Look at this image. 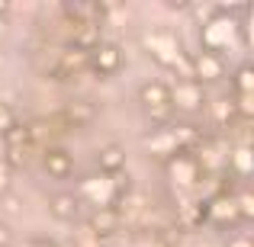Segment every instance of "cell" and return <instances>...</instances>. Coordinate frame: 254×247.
<instances>
[{
    "label": "cell",
    "instance_id": "cell-1",
    "mask_svg": "<svg viewBox=\"0 0 254 247\" xmlns=\"http://www.w3.org/2000/svg\"><path fill=\"white\" fill-rule=\"evenodd\" d=\"M238 29H242V26H238L229 13H216V16L203 26V49L209 51V55L222 58V51H229V49L238 45Z\"/></svg>",
    "mask_w": 254,
    "mask_h": 247
},
{
    "label": "cell",
    "instance_id": "cell-2",
    "mask_svg": "<svg viewBox=\"0 0 254 247\" xmlns=\"http://www.w3.org/2000/svg\"><path fill=\"white\" fill-rule=\"evenodd\" d=\"M129 193V180H110V177H93L81 183V196L90 199V205L97 209H119V202Z\"/></svg>",
    "mask_w": 254,
    "mask_h": 247
},
{
    "label": "cell",
    "instance_id": "cell-3",
    "mask_svg": "<svg viewBox=\"0 0 254 247\" xmlns=\"http://www.w3.org/2000/svg\"><path fill=\"white\" fill-rule=\"evenodd\" d=\"M142 45L148 49V55L155 58L158 64H164V68H174V64L184 58L180 39L174 36V32H145V36H142Z\"/></svg>",
    "mask_w": 254,
    "mask_h": 247
},
{
    "label": "cell",
    "instance_id": "cell-4",
    "mask_svg": "<svg viewBox=\"0 0 254 247\" xmlns=\"http://www.w3.org/2000/svg\"><path fill=\"white\" fill-rule=\"evenodd\" d=\"M138 99H142L145 112H148L155 122H168V119H171L168 84H161V81H148V84H142V90H138Z\"/></svg>",
    "mask_w": 254,
    "mask_h": 247
},
{
    "label": "cell",
    "instance_id": "cell-5",
    "mask_svg": "<svg viewBox=\"0 0 254 247\" xmlns=\"http://www.w3.org/2000/svg\"><path fill=\"white\" fill-rule=\"evenodd\" d=\"M168 97H171V109L177 106L184 112H196L206 103L203 84H196V81H177L174 87H168Z\"/></svg>",
    "mask_w": 254,
    "mask_h": 247
},
{
    "label": "cell",
    "instance_id": "cell-6",
    "mask_svg": "<svg viewBox=\"0 0 254 247\" xmlns=\"http://www.w3.org/2000/svg\"><path fill=\"white\" fill-rule=\"evenodd\" d=\"M168 173H171V180H174L177 186H196V180H199L196 157H193V154H187V151L174 154L171 161H168Z\"/></svg>",
    "mask_w": 254,
    "mask_h": 247
},
{
    "label": "cell",
    "instance_id": "cell-7",
    "mask_svg": "<svg viewBox=\"0 0 254 247\" xmlns=\"http://www.w3.org/2000/svg\"><path fill=\"white\" fill-rule=\"evenodd\" d=\"M190 68H193V81H196V84L225 77V61L219 55H209V51H199V55L190 61Z\"/></svg>",
    "mask_w": 254,
    "mask_h": 247
},
{
    "label": "cell",
    "instance_id": "cell-8",
    "mask_svg": "<svg viewBox=\"0 0 254 247\" xmlns=\"http://www.w3.org/2000/svg\"><path fill=\"white\" fill-rule=\"evenodd\" d=\"M119 222H123L119 209H93V215L87 218V228H90L93 238H106L119 228Z\"/></svg>",
    "mask_w": 254,
    "mask_h": 247
},
{
    "label": "cell",
    "instance_id": "cell-9",
    "mask_svg": "<svg viewBox=\"0 0 254 247\" xmlns=\"http://www.w3.org/2000/svg\"><path fill=\"white\" fill-rule=\"evenodd\" d=\"M206 218L209 222H216V225H232V222H238V209H235V199H229V196H216V199H209L206 202Z\"/></svg>",
    "mask_w": 254,
    "mask_h": 247
},
{
    "label": "cell",
    "instance_id": "cell-10",
    "mask_svg": "<svg viewBox=\"0 0 254 247\" xmlns=\"http://www.w3.org/2000/svg\"><path fill=\"white\" fill-rule=\"evenodd\" d=\"M145 148H151L155 154H161V157L180 154V142H177V135H174V129H158L155 135L145 138Z\"/></svg>",
    "mask_w": 254,
    "mask_h": 247
},
{
    "label": "cell",
    "instance_id": "cell-11",
    "mask_svg": "<svg viewBox=\"0 0 254 247\" xmlns=\"http://www.w3.org/2000/svg\"><path fill=\"white\" fill-rule=\"evenodd\" d=\"M77 209H81V199H77L74 193H58V196H52V202H49V212L58 218V222H74Z\"/></svg>",
    "mask_w": 254,
    "mask_h": 247
},
{
    "label": "cell",
    "instance_id": "cell-12",
    "mask_svg": "<svg viewBox=\"0 0 254 247\" xmlns=\"http://www.w3.org/2000/svg\"><path fill=\"white\" fill-rule=\"evenodd\" d=\"M97 55H93V68L100 71V74H116L119 68H123V51L116 49V45H97Z\"/></svg>",
    "mask_w": 254,
    "mask_h": 247
},
{
    "label": "cell",
    "instance_id": "cell-13",
    "mask_svg": "<svg viewBox=\"0 0 254 247\" xmlns=\"http://www.w3.org/2000/svg\"><path fill=\"white\" fill-rule=\"evenodd\" d=\"M100 45V23H93V19H81V23L74 26V49L77 51H93Z\"/></svg>",
    "mask_w": 254,
    "mask_h": 247
},
{
    "label": "cell",
    "instance_id": "cell-14",
    "mask_svg": "<svg viewBox=\"0 0 254 247\" xmlns=\"http://www.w3.org/2000/svg\"><path fill=\"white\" fill-rule=\"evenodd\" d=\"M45 170L55 180H68L71 170H74V161H71L68 151H45Z\"/></svg>",
    "mask_w": 254,
    "mask_h": 247
},
{
    "label": "cell",
    "instance_id": "cell-15",
    "mask_svg": "<svg viewBox=\"0 0 254 247\" xmlns=\"http://www.w3.org/2000/svg\"><path fill=\"white\" fill-rule=\"evenodd\" d=\"M97 164H100V170H103L106 177H113V173H119L126 167V151L119 148V145H106V148H100Z\"/></svg>",
    "mask_w": 254,
    "mask_h": 247
},
{
    "label": "cell",
    "instance_id": "cell-16",
    "mask_svg": "<svg viewBox=\"0 0 254 247\" xmlns=\"http://www.w3.org/2000/svg\"><path fill=\"white\" fill-rule=\"evenodd\" d=\"M209 112H212V119H216L222 129H229V122L235 119V106H232V97H219V99H212V103H209Z\"/></svg>",
    "mask_w": 254,
    "mask_h": 247
},
{
    "label": "cell",
    "instance_id": "cell-17",
    "mask_svg": "<svg viewBox=\"0 0 254 247\" xmlns=\"http://www.w3.org/2000/svg\"><path fill=\"white\" fill-rule=\"evenodd\" d=\"M29 138H32V132L26 129V125H10V129L3 132V145L6 148H26V145H29Z\"/></svg>",
    "mask_w": 254,
    "mask_h": 247
},
{
    "label": "cell",
    "instance_id": "cell-18",
    "mask_svg": "<svg viewBox=\"0 0 254 247\" xmlns=\"http://www.w3.org/2000/svg\"><path fill=\"white\" fill-rule=\"evenodd\" d=\"M229 164L238 170V177H242V180H248L251 177V148H235L229 154Z\"/></svg>",
    "mask_w": 254,
    "mask_h": 247
},
{
    "label": "cell",
    "instance_id": "cell-19",
    "mask_svg": "<svg viewBox=\"0 0 254 247\" xmlns=\"http://www.w3.org/2000/svg\"><path fill=\"white\" fill-rule=\"evenodd\" d=\"M235 87H238V93H254V68H251V64L238 68V74H235Z\"/></svg>",
    "mask_w": 254,
    "mask_h": 247
},
{
    "label": "cell",
    "instance_id": "cell-20",
    "mask_svg": "<svg viewBox=\"0 0 254 247\" xmlns=\"http://www.w3.org/2000/svg\"><path fill=\"white\" fill-rule=\"evenodd\" d=\"M232 106H235V116L248 119L251 112H254V93H238V97L232 99Z\"/></svg>",
    "mask_w": 254,
    "mask_h": 247
},
{
    "label": "cell",
    "instance_id": "cell-21",
    "mask_svg": "<svg viewBox=\"0 0 254 247\" xmlns=\"http://www.w3.org/2000/svg\"><path fill=\"white\" fill-rule=\"evenodd\" d=\"M68 119H71L74 125H81V122H90V119H93V109H90L87 103H74V106L68 109Z\"/></svg>",
    "mask_w": 254,
    "mask_h": 247
},
{
    "label": "cell",
    "instance_id": "cell-22",
    "mask_svg": "<svg viewBox=\"0 0 254 247\" xmlns=\"http://www.w3.org/2000/svg\"><path fill=\"white\" fill-rule=\"evenodd\" d=\"M235 209H238V215H242V218H251L254 215V196H251L248 190L235 196Z\"/></svg>",
    "mask_w": 254,
    "mask_h": 247
},
{
    "label": "cell",
    "instance_id": "cell-23",
    "mask_svg": "<svg viewBox=\"0 0 254 247\" xmlns=\"http://www.w3.org/2000/svg\"><path fill=\"white\" fill-rule=\"evenodd\" d=\"M10 125H16V116H13L10 106H0V135H3Z\"/></svg>",
    "mask_w": 254,
    "mask_h": 247
},
{
    "label": "cell",
    "instance_id": "cell-24",
    "mask_svg": "<svg viewBox=\"0 0 254 247\" xmlns=\"http://www.w3.org/2000/svg\"><path fill=\"white\" fill-rule=\"evenodd\" d=\"M10 183H13V170H10V167H6L3 161H0V196L10 190Z\"/></svg>",
    "mask_w": 254,
    "mask_h": 247
},
{
    "label": "cell",
    "instance_id": "cell-25",
    "mask_svg": "<svg viewBox=\"0 0 254 247\" xmlns=\"http://www.w3.org/2000/svg\"><path fill=\"white\" fill-rule=\"evenodd\" d=\"M225 247H254V241L248 235H235V238H229V244Z\"/></svg>",
    "mask_w": 254,
    "mask_h": 247
},
{
    "label": "cell",
    "instance_id": "cell-26",
    "mask_svg": "<svg viewBox=\"0 0 254 247\" xmlns=\"http://www.w3.org/2000/svg\"><path fill=\"white\" fill-rule=\"evenodd\" d=\"M13 241V235H10V228H6V225L3 222H0V247H6V244H10Z\"/></svg>",
    "mask_w": 254,
    "mask_h": 247
},
{
    "label": "cell",
    "instance_id": "cell-27",
    "mask_svg": "<svg viewBox=\"0 0 254 247\" xmlns=\"http://www.w3.org/2000/svg\"><path fill=\"white\" fill-rule=\"evenodd\" d=\"M6 10H10V3H3V0H0V16H3Z\"/></svg>",
    "mask_w": 254,
    "mask_h": 247
}]
</instances>
